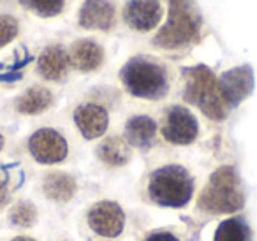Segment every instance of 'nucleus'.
Returning a JSON list of instances; mask_svg holds the SVG:
<instances>
[{"instance_id":"11","label":"nucleus","mask_w":257,"mask_h":241,"mask_svg":"<svg viewBox=\"0 0 257 241\" xmlns=\"http://www.w3.org/2000/svg\"><path fill=\"white\" fill-rule=\"evenodd\" d=\"M114 18L116 13L109 0H85L79 11V27L86 30L107 32L113 29Z\"/></svg>"},{"instance_id":"13","label":"nucleus","mask_w":257,"mask_h":241,"mask_svg":"<svg viewBox=\"0 0 257 241\" xmlns=\"http://www.w3.org/2000/svg\"><path fill=\"white\" fill-rule=\"evenodd\" d=\"M71 67V60H69V53L58 44L48 46L46 50L41 53L39 60H37V71L48 81H60L67 76V71Z\"/></svg>"},{"instance_id":"7","label":"nucleus","mask_w":257,"mask_h":241,"mask_svg":"<svg viewBox=\"0 0 257 241\" xmlns=\"http://www.w3.org/2000/svg\"><path fill=\"white\" fill-rule=\"evenodd\" d=\"M29 152L39 164H58L67 157V141L55 129H39L29 139Z\"/></svg>"},{"instance_id":"19","label":"nucleus","mask_w":257,"mask_h":241,"mask_svg":"<svg viewBox=\"0 0 257 241\" xmlns=\"http://www.w3.org/2000/svg\"><path fill=\"white\" fill-rule=\"evenodd\" d=\"M248 227L239 218H229L218 225L213 241H248Z\"/></svg>"},{"instance_id":"20","label":"nucleus","mask_w":257,"mask_h":241,"mask_svg":"<svg viewBox=\"0 0 257 241\" xmlns=\"http://www.w3.org/2000/svg\"><path fill=\"white\" fill-rule=\"evenodd\" d=\"M20 4L41 18H53L64 11L65 0H20Z\"/></svg>"},{"instance_id":"15","label":"nucleus","mask_w":257,"mask_h":241,"mask_svg":"<svg viewBox=\"0 0 257 241\" xmlns=\"http://www.w3.org/2000/svg\"><path fill=\"white\" fill-rule=\"evenodd\" d=\"M157 138V124L147 114H136L125 124V141L136 148H150Z\"/></svg>"},{"instance_id":"17","label":"nucleus","mask_w":257,"mask_h":241,"mask_svg":"<svg viewBox=\"0 0 257 241\" xmlns=\"http://www.w3.org/2000/svg\"><path fill=\"white\" fill-rule=\"evenodd\" d=\"M53 102V95L44 86H32L25 90L18 100H16V111L22 114H39L46 111Z\"/></svg>"},{"instance_id":"14","label":"nucleus","mask_w":257,"mask_h":241,"mask_svg":"<svg viewBox=\"0 0 257 241\" xmlns=\"http://www.w3.org/2000/svg\"><path fill=\"white\" fill-rule=\"evenodd\" d=\"M69 60L74 69L81 72H92L104 62V50L90 39H79L69 50Z\"/></svg>"},{"instance_id":"10","label":"nucleus","mask_w":257,"mask_h":241,"mask_svg":"<svg viewBox=\"0 0 257 241\" xmlns=\"http://www.w3.org/2000/svg\"><path fill=\"white\" fill-rule=\"evenodd\" d=\"M88 223L100 236L114 237L123 230L125 216L118 204L109 201H102L97 202L88 211Z\"/></svg>"},{"instance_id":"26","label":"nucleus","mask_w":257,"mask_h":241,"mask_svg":"<svg viewBox=\"0 0 257 241\" xmlns=\"http://www.w3.org/2000/svg\"><path fill=\"white\" fill-rule=\"evenodd\" d=\"M4 148V138H2V134H0V150Z\"/></svg>"},{"instance_id":"4","label":"nucleus","mask_w":257,"mask_h":241,"mask_svg":"<svg viewBox=\"0 0 257 241\" xmlns=\"http://www.w3.org/2000/svg\"><path fill=\"white\" fill-rule=\"evenodd\" d=\"M243 206L238 174L224 166L211 174L210 181L199 195V208L208 213H234Z\"/></svg>"},{"instance_id":"6","label":"nucleus","mask_w":257,"mask_h":241,"mask_svg":"<svg viewBox=\"0 0 257 241\" xmlns=\"http://www.w3.org/2000/svg\"><path fill=\"white\" fill-rule=\"evenodd\" d=\"M199 134V124L196 116L183 106H173L166 111L162 136L171 145H190Z\"/></svg>"},{"instance_id":"22","label":"nucleus","mask_w":257,"mask_h":241,"mask_svg":"<svg viewBox=\"0 0 257 241\" xmlns=\"http://www.w3.org/2000/svg\"><path fill=\"white\" fill-rule=\"evenodd\" d=\"M18 20L9 15H0V48L8 46L18 36Z\"/></svg>"},{"instance_id":"18","label":"nucleus","mask_w":257,"mask_h":241,"mask_svg":"<svg viewBox=\"0 0 257 241\" xmlns=\"http://www.w3.org/2000/svg\"><path fill=\"white\" fill-rule=\"evenodd\" d=\"M97 157L111 167H120L131 159L128 143L120 136H109L97 148Z\"/></svg>"},{"instance_id":"2","label":"nucleus","mask_w":257,"mask_h":241,"mask_svg":"<svg viewBox=\"0 0 257 241\" xmlns=\"http://www.w3.org/2000/svg\"><path fill=\"white\" fill-rule=\"evenodd\" d=\"M120 79L128 93L140 99L157 100L168 93V72L150 57H134L121 67Z\"/></svg>"},{"instance_id":"5","label":"nucleus","mask_w":257,"mask_h":241,"mask_svg":"<svg viewBox=\"0 0 257 241\" xmlns=\"http://www.w3.org/2000/svg\"><path fill=\"white\" fill-rule=\"evenodd\" d=\"M194 192V181L182 166H166L150 176L148 194L152 201L162 206L182 208L190 201Z\"/></svg>"},{"instance_id":"24","label":"nucleus","mask_w":257,"mask_h":241,"mask_svg":"<svg viewBox=\"0 0 257 241\" xmlns=\"http://www.w3.org/2000/svg\"><path fill=\"white\" fill-rule=\"evenodd\" d=\"M6 199H8V188H6V185L0 181V208L6 204Z\"/></svg>"},{"instance_id":"21","label":"nucleus","mask_w":257,"mask_h":241,"mask_svg":"<svg viewBox=\"0 0 257 241\" xmlns=\"http://www.w3.org/2000/svg\"><path fill=\"white\" fill-rule=\"evenodd\" d=\"M37 220V209L32 202L22 201L11 209V222L18 227H30Z\"/></svg>"},{"instance_id":"1","label":"nucleus","mask_w":257,"mask_h":241,"mask_svg":"<svg viewBox=\"0 0 257 241\" xmlns=\"http://www.w3.org/2000/svg\"><path fill=\"white\" fill-rule=\"evenodd\" d=\"M201 32V13L194 0H169V18L154 37V44L162 50H180L194 41Z\"/></svg>"},{"instance_id":"23","label":"nucleus","mask_w":257,"mask_h":241,"mask_svg":"<svg viewBox=\"0 0 257 241\" xmlns=\"http://www.w3.org/2000/svg\"><path fill=\"white\" fill-rule=\"evenodd\" d=\"M147 241H178V237L171 232H154Z\"/></svg>"},{"instance_id":"9","label":"nucleus","mask_w":257,"mask_h":241,"mask_svg":"<svg viewBox=\"0 0 257 241\" xmlns=\"http://www.w3.org/2000/svg\"><path fill=\"white\" fill-rule=\"evenodd\" d=\"M218 88H220L222 99L227 104V107H234L241 102L253 88V76L250 67H236L224 72L218 79Z\"/></svg>"},{"instance_id":"12","label":"nucleus","mask_w":257,"mask_h":241,"mask_svg":"<svg viewBox=\"0 0 257 241\" xmlns=\"http://www.w3.org/2000/svg\"><path fill=\"white\" fill-rule=\"evenodd\" d=\"M74 122L83 138L95 139L107 131L109 116L107 111L99 104H81L74 111Z\"/></svg>"},{"instance_id":"8","label":"nucleus","mask_w":257,"mask_h":241,"mask_svg":"<svg viewBox=\"0 0 257 241\" xmlns=\"http://www.w3.org/2000/svg\"><path fill=\"white\" fill-rule=\"evenodd\" d=\"M123 20L136 32H150L161 23V0H128L123 8Z\"/></svg>"},{"instance_id":"16","label":"nucleus","mask_w":257,"mask_h":241,"mask_svg":"<svg viewBox=\"0 0 257 241\" xmlns=\"http://www.w3.org/2000/svg\"><path fill=\"white\" fill-rule=\"evenodd\" d=\"M43 190L51 201L67 202L76 194V180L67 173H50L43 181Z\"/></svg>"},{"instance_id":"3","label":"nucleus","mask_w":257,"mask_h":241,"mask_svg":"<svg viewBox=\"0 0 257 241\" xmlns=\"http://www.w3.org/2000/svg\"><path fill=\"white\" fill-rule=\"evenodd\" d=\"M183 72L187 74V88L183 93L187 102L197 106L211 120H224L229 107L222 99L218 79L213 76V72L206 65H196Z\"/></svg>"},{"instance_id":"25","label":"nucleus","mask_w":257,"mask_h":241,"mask_svg":"<svg viewBox=\"0 0 257 241\" xmlns=\"http://www.w3.org/2000/svg\"><path fill=\"white\" fill-rule=\"evenodd\" d=\"M13 241H36V239H30V237H25V236H20V237H16V239H13Z\"/></svg>"}]
</instances>
